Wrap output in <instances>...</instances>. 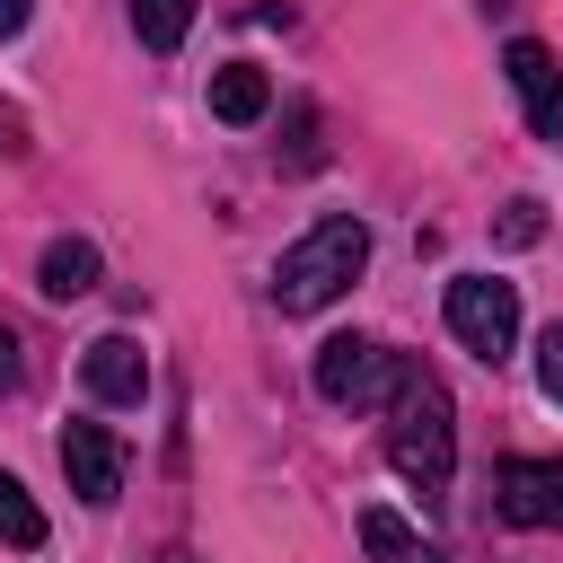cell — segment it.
<instances>
[{"mask_svg": "<svg viewBox=\"0 0 563 563\" xmlns=\"http://www.w3.org/2000/svg\"><path fill=\"white\" fill-rule=\"evenodd\" d=\"M361 545H369V563H440V545H422L396 510H361Z\"/></svg>", "mask_w": 563, "mask_h": 563, "instance_id": "8fae6325", "label": "cell"}, {"mask_svg": "<svg viewBox=\"0 0 563 563\" xmlns=\"http://www.w3.org/2000/svg\"><path fill=\"white\" fill-rule=\"evenodd\" d=\"M396 369H405V352H387V343H369V334H325L317 343V396L334 405V413H361V405H387L396 396Z\"/></svg>", "mask_w": 563, "mask_h": 563, "instance_id": "3957f363", "label": "cell"}, {"mask_svg": "<svg viewBox=\"0 0 563 563\" xmlns=\"http://www.w3.org/2000/svg\"><path fill=\"white\" fill-rule=\"evenodd\" d=\"M97 273H106V264H97V246H88V238H53V246H44V264H35V290H44V299H88V290H97Z\"/></svg>", "mask_w": 563, "mask_h": 563, "instance_id": "30bf717a", "label": "cell"}, {"mask_svg": "<svg viewBox=\"0 0 563 563\" xmlns=\"http://www.w3.org/2000/svg\"><path fill=\"white\" fill-rule=\"evenodd\" d=\"M493 510L510 528H563V457H501L493 466Z\"/></svg>", "mask_w": 563, "mask_h": 563, "instance_id": "5b68a950", "label": "cell"}, {"mask_svg": "<svg viewBox=\"0 0 563 563\" xmlns=\"http://www.w3.org/2000/svg\"><path fill=\"white\" fill-rule=\"evenodd\" d=\"M0 545H18V554H35L44 545V510H35V493L0 466Z\"/></svg>", "mask_w": 563, "mask_h": 563, "instance_id": "7c38bea8", "label": "cell"}, {"mask_svg": "<svg viewBox=\"0 0 563 563\" xmlns=\"http://www.w3.org/2000/svg\"><path fill=\"white\" fill-rule=\"evenodd\" d=\"M0 387H18V334L0 325Z\"/></svg>", "mask_w": 563, "mask_h": 563, "instance_id": "2e32d148", "label": "cell"}, {"mask_svg": "<svg viewBox=\"0 0 563 563\" xmlns=\"http://www.w3.org/2000/svg\"><path fill=\"white\" fill-rule=\"evenodd\" d=\"M387 457L396 475L422 493V501H449V475H457V413H449V387L405 361L396 369V396H387Z\"/></svg>", "mask_w": 563, "mask_h": 563, "instance_id": "6da1fadb", "label": "cell"}, {"mask_svg": "<svg viewBox=\"0 0 563 563\" xmlns=\"http://www.w3.org/2000/svg\"><path fill=\"white\" fill-rule=\"evenodd\" d=\"M185 26H194V0H132V35H141L150 53H176Z\"/></svg>", "mask_w": 563, "mask_h": 563, "instance_id": "4fadbf2b", "label": "cell"}, {"mask_svg": "<svg viewBox=\"0 0 563 563\" xmlns=\"http://www.w3.org/2000/svg\"><path fill=\"white\" fill-rule=\"evenodd\" d=\"M501 79L519 88L528 132H537V141H563V62H554L537 35H510V44H501Z\"/></svg>", "mask_w": 563, "mask_h": 563, "instance_id": "8992f818", "label": "cell"}, {"mask_svg": "<svg viewBox=\"0 0 563 563\" xmlns=\"http://www.w3.org/2000/svg\"><path fill=\"white\" fill-rule=\"evenodd\" d=\"M537 387H545V405H563V325L537 334Z\"/></svg>", "mask_w": 563, "mask_h": 563, "instance_id": "9a60e30c", "label": "cell"}, {"mask_svg": "<svg viewBox=\"0 0 563 563\" xmlns=\"http://www.w3.org/2000/svg\"><path fill=\"white\" fill-rule=\"evenodd\" d=\"M449 334H457L475 361H510V343H519V282L457 273V282H449Z\"/></svg>", "mask_w": 563, "mask_h": 563, "instance_id": "277c9868", "label": "cell"}, {"mask_svg": "<svg viewBox=\"0 0 563 563\" xmlns=\"http://www.w3.org/2000/svg\"><path fill=\"white\" fill-rule=\"evenodd\" d=\"M493 238H501L510 255H519V246H537V238H545V202H537V194H519V202H501V220H493Z\"/></svg>", "mask_w": 563, "mask_h": 563, "instance_id": "5bb4252c", "label": "cell"}, {"mask_svg": "<svg viewBox=\"0 0 563 563\" xmlns=\"http://www.w3.org/2000/svg\"><path fill=\"white\" fill-rule=\"evenodd\" d=\"M176 563H185V554H176Z\"/></svg>", "mask_w": 563, "mask_h": 563, "instance_id": "ac0fdd59", "label": "cell"}, {"mask_svg": "<svg viewBox=\"0 0 563 563\" xmlns=\"http://www.w3.org/2000/svg\"><path fill=\"white\" fill-rule=\"evenodd\" d=\"M62 475H70V493L88 510H106L123 493V440L106 422H62Z\"/></svg>", "mask_w": 563, "mask_h": 563, "instance_id": "52a82bcc", "label": "cell"}, {"mask_svg": "<svg viewBox=\"0 0 563 563\" xmlns=\"http://www.w3.org/2000/svg\"><path fill=\"white\" fill-rule=\"evenodd\" d=\"M26 9H35V0H0V35H18V26H26Z\"/></svg>", "mask_w": 563, "mask_h": 563, "instance_id": "e0dca14e", "label": "cell"}, {"mask_svg": "<svg viewBox=\"0 0 563 563\" xmlns=\"http://www.w3.org/2000/svg\"><path fill=\"white\" fill-rule=\"evenodd\" d=\"M211 114H220V123H264V114H273V79H264L255 62H220V70H211Z\"/></svg>", "mask_w": 563, "mask_h": 563, "instance_id": "9c48e42d", "label": "cell"}, {"mask_svg": "<svg viewBox=\"0 0 563 563\" xmlns=\"http://www.w3.org/2000/svg\"><path fill=\"white\" fill-rule=\"evenodd\" d=\"M361 273H369V229H361L352 211H334V220H317V229L273 264V299H282V317H317V308H334Z\"/></svg>", "mask_w": 563, "mask_h": 563, "instance_id": "7a4b0ae2", "label": "cell"}, {"mask_svg": "<svg viewBox=\"0 0 563 563\" xmlns=\"http://www.w3.org/2000/svg\"><path fill=\"white\" fill-rule=\"evenodd\" d=\"M79 378H88L97 405H141V396H150V352H141V334H97V343L79 352Z\"/></svg>", "mask_w": 563, "mask_h": 563, "instance_id": "ba28073f", "label": "cell"}]
</instances>
